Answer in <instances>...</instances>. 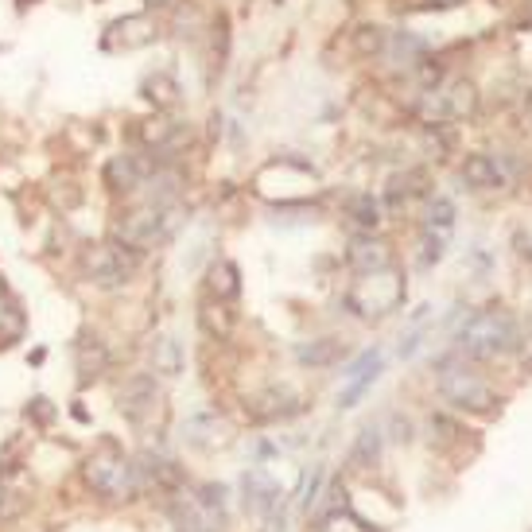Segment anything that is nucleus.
I'll return each instance as SVG.
<instances>
[{
    "mask_svg": "<svg viewBox=\"0 0 532 532\" xmlns=\"http://www.w3.org/2000/svg\"><path fill=\"white\" fill-rule=\"evenodd\" d=\"M451 226H455V202L451 199H432V206H427V233H451Z\"/></svg>",
    "mask_w": 532,
    "mask_h": 532,
    "instance_id": "nucleus-24",
    "label": "nucleus"
},
{
    "mask_svg": "<svg viewBox=\"0 0 532 532\" xmlns=\"http://www.w3.org/2000/svg\"><path fill=\"white\" fill-rule=\"evenodd\" d=\"M350 214H354V222L361 229H369V233L381 226V202L373 199V194H358V199L350 202Z\"/></svg>",
    "mask_w": 532,
    "mask_h": 532,
    "instance_id": "nucleus-25",
    "label": "nucleus"
},
{
    "mask_svg": "<svg viewBox=\"0 0 532 532\" xmlns=\"http://www.w3.org/2000/svg\"><path fill=\"white\" fill-rule=\"evenodd\" d=\"M346 265L358 272H378L385 265H393V249L381 241V238H373V233H361V238L350 241V249H346Z\"/></svg>",
    "mask_w": 532,
    "mask_h": 532,
    "instance_id": "nucleus-10",
    "label": "nucleus"
},
{
    "mask_svg": "<svg viewBox=\"0 0 532 532\" xmlns=\"http://www.w3.org/2000/svg\"><path fill=\"white\" fill-rule=\"evenodd\" d=\"M206 288H210V295H214V300H222V303L238 300V295H241V272H238V265H233V261H214L210 272H206Z\"/></svg>",
    "mask_w": 532,
    "mask_h": 532,
    "instance_id": "nucleus-16",
    "label": "nucleus"
},
{
    "mask_svg": "<svg viewBox=\"0 0 532 532\" xmlns=\"http://www.w3.org/2000/svg\"><path fill=\"white\" fill-rule=\"evenodd\" d=\"M459 350L474 361H494L513 350H521V327L509 311H478L462 322L459 331Z\"/></svg>",
    "mask_w": 532,
    "mask_h": 532,
    "instance_id": "nucleus-1",
    "label": "nucleus"
},
{
    "mask_svg": "<svg viewBox=\"0 0 532 532\" xmlns=\"http://www.w3.org/2000/svg\"><path fill=\"white\" fill-rule=\"evenodd\" d=\"M148 354H152V373H160V378H179L183 373V346L172 334H160Z\"/></svg>",
    "mask_w": 532,
    "mask_h": 532,
    "instance_id": "nucleus-17",
    "label": "nucleus"
},
{
    "mask_svg": "<svg viewBox=\"0 0 532 532\" xmlns=\"http://www.w3.org/2000/svg\"><path fill=\"white\" fill-rule=\"evenodd\" d=\"M140 89H145V98L152 101V106H160V109H163V106H175V98H179V82H175V78L167 74V70L148 74Z\"/></svg>",
    "mask_w": 532,
    "mask_h": 532,
    "instance_id": "nucleus-20",
    "label": "nucleus"
},
{
    "mask_svg": "<svg viewBox=\"0 0 532 532\" xmlns=\"http://www.w3.org/2000/svg\"><path fill=\"white\" fill-rule=\"evenodd\" d=\"M322 532H369V528L361 525L358 517H350L346 509H334V513L322 517Z\"/></svg>",
    "mask_w": 532,
    "mask_h": 532,
    "instance_id": "nucleus-28",
    "label": "nucleus"
},
{
    "mask_svg": "<svg viewBox=\"0 0 532 532\" xmlns=\"http://www.w3.org/2000/svg\"><path fill=\"white\" fill-rule=\"evenodd\" d=\"M322 478H327V471H322V466H315V471H311V478H307V486H303V498H300L303 509H311V505L319 501V486H322Z\"/></svg>",
    "mask_w": 532,
    "mask_h": 532,
    "instance_id": "nucleus-30",
    "label": "nucleus"
},
{
    "mask_svg": "<svg viewBox=\"0 0 532 532\" xmlns=\"http://www.w3.org/2000/svg\"><path fill=\"white\" fill-rule=\"evenodd\" d=\"M300 408H303L300 393H292L288 385H280V388H268V393L257 397L249 412H253V420L268 424V420H288V416H295Z\"/></svg>",
    "mask_w": 532,
    "mask_h": 532,
    "instance_id": "nucleus-12",
    "label": "nucleus"
},
{
    "mask_svg": "<svg viewBox=\"0 0 532 532\" xmlns=\"http://www.w3.org/2000/svg\"><path fill=\"white\" fill-rule=\"evenodd\" d=\"M385 43H388V32L385 28H378V23H366V28H358L354 32V51L361 59H373V55H385Z\"/></svg>",
    "mask_w": 532,
    "mask_h": 532,
    "instance_id": "nucleus-23",
    "label": "nucleus"
},
{
    "mask_svg": "<svg viewBox=\"0 0 532 532\" xmlns=\"http://www.w3.org/2000/svg\"><path fill=\"white\" fill-rule=\"evenodd\" d=\"M416 194H424V172H405V175H393V183H388L385 199L393 202V206H400V202L416 199Z\"/></svg>",
    "mask_w": 532,
    "mask_h": 532,
    "instance_id": "nucleus-22",
    "label": "nucleus"
},
{
    "mask_svg": "<svg viewBox=\"0 0 532 532\" xmlns=\"http://www.w3.org/2000/svg\"><path fill=\"white\" fill-rule=\"evenodd\" d=\"M378 459H381V432H378V427H366V432L358 435L354 451H350V466H358V471H369Z\"/></svg>",
    "mask_w": 532,
    "mask_h": 532,
    "instance_id": "nucleus-21",
    "label": "nucleus"
},
{
    "mask_svg": "<svg viewBox=\"0 0 532 532\" xmlns=\"http://www.w3.org/2000/svg\"><path fill=\"white\" fill-rule=\"evenodd\" d=\"M462 183L471 191H498L505 183V172H501V163L494 160V155L471 152L462 160Z\"/></svg>",
    "mask_w": 532,
    "mask_h": 532,
    "instance_id": "nucleus-13",
    "label": "nucleus"
},
{
    "mask_svg": "<svg viewBox=\"0 0 532 532\" xmlns=\"http://www.w3.org/2000/svg\"><path fill=\"white\" fill-rule=\"evenodd\" d=\"M233 439V427L218 416V412H202V416L187 420V443L199 447V451H218V447H229Z\"/></svg>",
    "mask_w": 532,
    "mask_h": 532,
    "instance_id": "nucleus-9",
    "label": "nucleus"
},
{
    "mask_svg": "<svg viewBox=\"0 0 532 532\" xmlns=\"http://www.w3.org/2000/svg\"><path fill=\"white\" fill-rule=\"evenodd\" d=\"M179 0H148V8H175Z\"/></svg>",
    "mask_w": 532,
    "mask_h": 532,
    "instance_id": "nucleus-31",
    "label": "nucleus"
},
{
    "mask_svg": "<svg viewBox=\"0 0 532 532\" xmlns=\"http://www.w3.org/2000/svg\"><path fill=\"white\" fill-rule=\"evenodd\" d=\"M378 378H381V369H369V373H361V378H354V381H350V385L342 388L339 405H342V408H354L358 400H361V397H366L369 388H373V381H378Z\"/></svg>",
    "mask_w": 532,
    "mask_h": 532,
    "instance_id": "nucleus-26",
    "label": "nucleus"
},
{
    "mask_svg": "<svg viewBox=\"0 0 532 532\" xmlns=\"http://www.w3.org/2000/svg\"><path fill=\"white\" fill-rule=\"evenodd\" d=\"M381 366H385V354H381V346H373V350H366V354H361L358 361H350L342 378H346V381H354V378H361V373H369V369H381Z\"/></svg>",
    "mask_w": 532,
    "mask_h": 532,
    "instance_id": "nucleus-27",
    "label": "nucleus"
},
{
    "mask_svg": "<svg viewBox=\"0 0 532 532\" xmlns=\"http://www.w3.org/2000/svg\"><path fill=\"white\" fill-rule=\"evenodd\" d=\"M346 354V346L339 342V339H319V342H303L300 350H295V358H300V366H315V369H322V366H334Z\"/></svg>",
    "mask_w": 532,
    "mask_h": 532,
    "instance_id": "nucleus-18",
    "label": "nucleus"
},
{
    "mask_svg": "<svg viewBox=\"0 0 532 532\" xmlns=\"http://www.w3.org/2000/svg\"><path fill=\"white\" fill-rule=\"evenodd\" d=\"M82 474H86V486L94 490V494L109 498V501H133L136 490H140L136 466L128 462L113 443H106L101 451H94V455L86 459Z\"/></svg>",
    "mask_w": 532,
    "mask_h": 532,
    "instance_id": "nucleus-4",
    "label": "nucleus"
},
{
    "mask_svg": "<svg viewBox=\"0 0 532 532\" xmlns=\"http://www.w3.org/2000/svg\"><path fill=\"white\" fill-rule=\"evenodd\" d=\"M74 366H78V373H82V381H94V378H101L106 373V366H109V350H106V342L101 339H86L82 342H74Z\"/></svg>",
    "mask_w": 532,
    "mask_h": 532,
    "instance_id": "nucleus-15",
    "label": "nucleus"
},
{
    "mask_svg": "<svg viewBox=\"0 0 532 532\" xmlns=\"http://www.w3.org/2000/svg\"><path fill=\"white\" fill-rule=\"evenodd\" d=\"M155 35H160V28H155L152 16H125L106 28L101 51H140V47L155 43Z\"/></svg>",
    "mask_w": 532,
    "mask_h": 532,
    "instance_id": "nucleus-8",
    "label": "nucleus"
},
{
    "mask_svg": "<svg viewBox=\"0 0 532 532\" xmlns=\"http://www.w3.org/2000/svg\"><path fill=\"white\" fill-rule=\"evenodd\" d=\"M160 408H163V393H160V385H155L152 373H136V378L121 388V412H125L128 424L145 427Z\"/></svg>",
    "mask_w": 532,
    "mask_h": 532,
    "instance_id": "nucleus-7",
    "label": "nucleus"
},
{
    "mask_svg": "<svg viewBox=\"0 0 532 532\" xmlns=\"http://www.w3.org/2000/svg\"><path fill=\"white\" fill-rule=\"evenodd\" d=\"M405 272L397 265H385L378 272H361V276L346 288V307L358 319H385L405 303Z\"/></svg>",
    "mask_w": 532,
    "mask_h": 532,
    "instance_id": "nucleus-2",
    "label": "nucleus"
},
{
    "mask_svg": "<svg viewBox=\"0 0 532 532\" xmlns=\"http://www.w3.org/2000/svg\"><path fill=\"white\" fill-rule=\"evenodd\" d=\"M443 5H459V0H443Z\"/></svg>",
    "mask_w": 532,
    "mask_h": 532,
    "instance_id": "nucleus-32",
    "label": "nucleus"
},
{
    "mask_svg": "<svg viewBox=\"0 0 532 532\" xmlns=\"http://www.w3.org/2000/svg\"><path fill=\"white\" fill-rule=\"evenodd\" d=\"M78 265H82V276L89 284H98V288H121V284L136 276L140 253L125 241H101V245L82 249V261Z\"/></svg>",
    "mask_w": 532,
    "mask_h": 532,
    "instance_id": "nucleus-5",
    "label": "nucleus"
},
{
    "mask_svg": "<svg viewBox=\"0 0 532 532\" xmlns=\"http://www.w3.org/2000/svg\"><path fill=\"white\" fill-rule=\"evenodd\" d=\"M439 397L447 400V405H455L462 412H494L501 408V397L490 388L478 373L462 369V366H447L439 373Z\"/></svg>",
    "mask_w": 532,
    "mask_h": 532,
    "instance_id": "nucleus-6",
    "label": "nucleus"
},
{
    "mask_svg": "<svg viewBox=\"0 0 532 532\" xmlns=\"http://www.w3.org/2000/svg\"><path fill=\"white\" fill-rule=\"evenodd\" d=\"M443 249H447L443 233H427V238H424V253H420V268H432V265L443 261Z\"/></svg>",
    "mask_w": 532,
    "mask_h": 532,
    "instance_id": "nucleus-29",
    "label": "nucleus"
},
{
    "mask_svg": "<svg viewBox=\"0 0 532 532\" xmlns=\"http://www.w3.org/2000/svg\"><path fill=\"white\" fill-rule=\"evenodd\" d=\"M241 490H245V509L257 513V517H272L280 509V486L272 482L265 471H249L241 478Z\"/></svg>",
    "mask_w": 532,
    "mask_h": 532,
    "instance_id": "nucleus-11",
    "label": "nucleus"
},
{
    "mask_svg": "<svg viewBox=\"0 0 532 532\" xmlns=\"http://www.w3.org/2000/svg\"><path fill=\"white\" fill-rule=\"evenodd\" d=\"M179 229V206L175 202H145L136 206V210L121 214V222H117V241L133 245L136 253L145 249H155V245L172 241V233Z\"/></svg>",
    "mask_w": 532,
    "mask_h": 532,
    "instance_id": "nucleus-3",
    "label": "nucleus"
},
{
    "mask_svg": "<svg viewBox=\"0 0 532 532\" xmlns=\"http://www.w3.org/2000/svg\"><path fill=\"white\" fill-rule=\"evenodd\" d=\"M199 322L206 334H218V339H226V334L233 331V315L226 311L222 300H214V295H206L202 307H199Z\"/></svg>",
    "mask_w": 532,
    "mask_h": 532,
    "instance_id": "nucleus-19",
    "label": "nucleus"
},
{
    "mask_svg": "<svg viewBox=\"0 0 532 532\" xmlns=\"http://www.w3.org/2000/svg\"><path fill=\"white\" fill-rule=\"evenodd\" d=\"M385 55L393 59L397 67L416 70L420 62L427 59V43L420 35H412V32H393V35H388V43H385Z\"/></svg>",
    "mask_w": 532,
    "mask_h": 532,
    "instance_id": "nucleus-14",
    "label": "nucleus"
},
{
    "mask_svg": "<svg viewBox=\"0 0 532 532\" xmlns=\"http://www.w3.org/2000/svg\"><path fill=\"white\" fill-rule=\"evenodd\" d=\"M20 5H32V0H20Z\"/></svg>",
    "mask_w": 532,
    "mask_h": 532,
    "instance_id": "nucleus-33",
    "label": "nucleus"
}]
</instances>
